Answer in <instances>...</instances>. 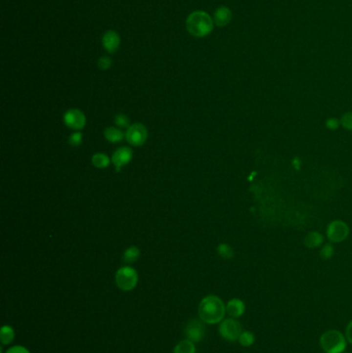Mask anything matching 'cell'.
Wrapping results in <instances>:
<instances>
[{
    "label": "cell",
    "instance_id": "10",
    "mask_svg": "<svg viewBox=\"0 0 352 353\" xmlns=\"http://www.w3.org/2000/svg\"><path fill=\"white\" fill-rule=\"evenodd\" d=\"M132 150L128 147H121L117 149L112 157V162L114 163L116 171L120 172L123 166L132 161Z\"/></svg>",
    "mask_w": 352,
    "mask_h": 353
},
{
    "label": "cell",
    "instance_id": "14",
    "mask_svg": "<svg viewBox=\"0 0 352 353\" xmlns=\"http://www.w3.org/2000/svg\"><path fill=\"white\" fill-rule=\"evenodd\" d=\"M323 236L320 232L312 231L306 236L305 238V245L309 248H317L323 243Z\"/></svg>",
    "mask_w": 352,
    "mask_h": 353
},
{
    "label": "cell",
    "instance_id": "2",
    "mask_svg": "<svg viewBox=\"0 0 352 353\" xmlns=\"http://www.w3.org/2000/svg\"><path fill=\"white\" fill-rule=\"evenodd\" d=\"M186 27L191 35L196 37H205L212 32L214 22L207 13L198 11L189 15L186 21Z\"/></svg>",
    "mask_w": 352,
    "mask_h": 353
},
{
    "label": "cell",
    "instance_id": "24",
    "mask_svg": "<svg viewBox=\"0 0 352 353\" xmlns=\"http://www.w3.org/2000/svg\"><path fill=\"white\" fill-rule=\"evenodd\" d=\"M341 125L347 130H352V113H346L340 120Z\"/></svg>",
    "mask_w": 352,
    "mask_h": 353
},
{
    "label": "cell",
    "instance_id": "5",
    "mask_svg": "<svg viewBox=\"0 0 352 353\" xmlns=\"http://www.w3.org/2000/svg\"><path fill=\"white\" fill-rule=\"evenodd\" d=\"M242 332V325H241L238 320H236V318H226L220 322L219 333L220 336L226 341H238Z\"/></svg>",
    "mask_w": 352,
    "mask_h": 353
},
{
    "label": "cell",
    "instance_id": "25",
    "mask_svg": "<svg viewBox=\"0 0 352 353\" xmlns=\"http://www.w3.org/2000/svg\"><path fill=\"white\" fill-rule=\"evenodd\" d=\"M68 142L72 147H79L83 142V134L81 132H75L69 136Z\"/></svg>",
    "mask_w": 352,
    "mask_h": 353
},
{
    "label": "cell",
    "instance_id": "28",
    "mask_svg": "<svg viewBox=\"0 0 352 353\" xmlns=\"http://www.w3.org/2000/svg\"><path fill=\"white\" fill-rule=\"evenodd\" d=\"M5 353H30V352L27 348L20 346V345H17V346L11 347Z\"/></svg>",
    "mask_w": 352,
    "mask_h": 353
},
{
    "label": "cell",
    "instance_id": "11",
    "mask_svg": "<svg viewBox=\"0 0 352 353\" xmlns=\"http://www.w3.org/2000/svg\"><path fill=\"white\" fill-rule=\"evenodd\" d=\"M103 45L108 53H115L120 45V36L117 32L110 30L103 36Z\"/></svg>",
    "mask_w": 352,
    "mask_h": 353
},
{
    "label": "cell",
    "instance_id": "3",
    "mask_svg": "<svg viewBox=\"0 0 352 353\" xmlns=\"http://www.w3.org/2000/svg\"><path fill=\"white\" fill-rule=\"evenodd\" d=\"M320 346L326 353H344L347 339L337 330H330L323 332L319 340Z\"/></svg>",
    "mask_w": 352,
    "mask_h": 353
},
{
    "label": "cell",
    "instance_id": "22",
    "mask_svg": "<svg viewBox=\"0 0 352 353\" xmlns=\"http://www.w3.org/2000/svg\"><path fill=\"white\" fill-rule=\"evenodd\" d=\"M115 123L120 128H128L131 126V121L124 114H118L115 117Z\"/></svg>",
    "mask_w": 352,
    "mask_h": 353
},
{
    "label": "cell",
    "instance_id": "20",
    "mask_svg": "<svg viewBox=\"0 0 352 353\" xmlns=\"http://www.w3.org/2000/svg\"><path fill=\"white\" fill-rule=\"evenodd\" d=\"M239 343L244 347H250L252 346L255 342V336L254 333L249 331H244L239 338Z\"/></svg>",
    "mask_w": 352,
    "mask_h": 353
},
{
    "label": "cell",
    "instance_id": "6",
    "mask_svg": "<svg viewBox=\"0 0 352 353\" xmlns=\"http://www.w3.org/2000/svg\"><path fill=\"white\" fill-rule=\"evenodd\" d=\"M348 225L341 220L330 222L327 228V237L331 243H341L348 237Z\"/></svg>",
    "mask_w": 352,
    "mask_h": 353
},
{
    "label": "cell",
    "instance_id": "23",
    "mask_svg": "<svg viewBox=\"0 0 352 353\" xmlns=\"http://www.w3.org/2000/svg\"><path fill=\"white\" fill-rule=\"evenodd\" d=\"M333 252H335V250H333V247L331 244H326L322 249L320 250V256L322 259L324 260H328V259H330L333 255Z\"/></svg>",
    "mask_w": 352,
    "mask_h": 353
},
{
    "label": "cell",
    "instance_id": "30",
    "mask_svg": "<svg viewBox=\"0 0 352 353\" xmlns=\"http://www.w3.org/2000/svg\"><path fill=\"white\" fill-rule=\"evenodd\" d=\"M292 164L294 165V167H295V169H296V170H299V169H300V164H301V161H300L299 159H296V158H294V159H293V161H292Z\"/></svg>",
    "mask_w": 352,
    "mask_h": 353
},
{
    "label": "cell",
    "instance_id": "1",
    "mask_svg": "<svg viewBox=\"0 0 352 353\" xmlns=\"http://www.w3.org/2000/svg\"><path fill=\"white\" fill-rule=\"evenodd\" d=\"M226 305L217 295L203 297L198 306L199 318L207 324H216L223 320Z\"/></svg>",
    "mask_w": 352,
    "mask_h": 353
},
{
    "label": "cell",
    "instance_id": "12",
    "mask_svg": "<svg viewBox=\"0 0 352 353\" xmlns=\"http://www.w3.org/2000/svg\"><path fill=\"white\" fill-rule=\"evenodd\" d=\"M245 303L240 299H233L226 304V313L231 318H239L245 313Z\"/></svg>",
    "mask_w": 352,
    "mask_h": 353
},
{
    "label": "cell",
    "instance_id": "9",
    "mask_svg": "<svg viewBox=\"0 0 352 353\" xmlns=\"http://www.w3.org/2000/svg\"><path fill=\"white\" fill-rule=\"evenodd\" d=\"M64 123L70 129L80 130L84 128L86 124V117L83 111L78 109H71L68 110L63 117Z\"/></svg>",
    "mask_w": 352,
    "mask_h": 353
},
{
    "label": "cell",
    "instance_id": "16",
    "mask_svg": "<svg viewBox=\"0 0 352 353\" xmlns=\"http://www.w3.org/2000/svg\"><path fill=\"white\" fill-rule=\"evenodd\" d=\"M16 332L14 329L10 325H3L0 330V341H1L2 345H8L15 340Z\"/></svg>",
    "mask_w": 352,
    "mask_h": 353
},
{
    "label": "cell",
    "instance_id": "8",
    "mask_svg": "<svg viewBox=\"0 0 352 353\" xmlns=\"http://www.w3.org/2000/svg\"><path fill=\"white\" fill-rule=\"evenodd\" d=\"M185 333L188 340L192 341L193 343H198L203 340L206 336V327L205 322L200 318L199 319H191L185 329Z\"/></svg>",
    "mask_w": 352,
    "mask_h": 353
},
{
    "label": "cell",
    "instance_id": "26",
    "mask_svg": "<svg viewBox=\"0 0 352 353\" xmlns=\"http://www.w3.org/2000/svg\"><path fill=\"white\" fill-rule=\"evenodd\" d=\"M112 65V60H110L109 57H101L98 60V67L103 70H107Z\"/></svg>",
    "mask_w": 352,
    "mask_h": 353
},
{
    "label": "cell",
    "instance_id": "13",
    "mask_svg": "<svg viewBox=\"0 0 352 353\" xmlns=\"http://www.w3.org/2000/svg\"><path fill=\"white\" fill-rule=\"evenodd\" d=\"M231 18H233V14L230 9L226 6H220L214 14V22L218 27H224L229 24Z\"/></svg>",
    "mask_w": 352,
    "mask_h": 353
},
{
    "label": "cell",
    "instance_id": "21",
    "mask_svg": "<svg viewBox=\"0 0 352 353\" xmlns=\"http://www.w3.org/2000/svg\"><path fill=\"white\" fill-rule=\"evenodd\" d=\"M217 251H218L219 256L223 259H231L235 255L234 249L225 243L220 244L217 248Z\"/></svg>",
    "mask_w": 352,
    "mask_h": 353
},
{
    "label": "cell",
    "instance_id": "19",
    "mask_svg": "<svg viewBox=\"0 0 352 353\" xmlns=\"http://www.w3.org/2000/svg\"><path fill=\"white\" fill-rule=\"evenodd\" d=\"M92 163L97 169H106L107 166L110 165V160L108 155L104 153H96L92 157Z\"/></svg>",
    "mask_w": 352,
    "mask_h": 353
},
{
    "label": "cell",
    "instance_id": "17",
    "mask_svg": "<svg viewBox=\"0 0 352 353\" xmlns=\"http://www.w3.org/2000/svg\"><path fill=\"white\" fill-rule=\"evenodd\" d=\"M196 345L188 339L179 342L174 349V353H196Z\"/></svg>",
    "mask_w": 352,
    "mask_h": 353
},
{
    "label": "cell",
    "instance_id": "18",
    "mask_svg": "<svg viewBox=\"0 0 352 353\" xmlns=\"http://www.w3.org/2000/svg\"><path fill=\"white\" fill-rule=\"evenodd\" d=\"M141 256V251L137 247H129L123 254V260L126 264H133Z\"/></svg>",
    "mask_w": 352,
    "mask_h": 353
},
{
    "label": "cell",
    "instance_id": "27",
    "mask_svg": "<svg viewBox=\"0 0 352 353\" xmlns=\"http://www.w3.org/2000/svg\"><path fill=\"white\" fill-rule=\"evenodd\" d=\"M340 125H341L340 120H338L336 118H330L327 120V122H326V126L330 130L338 129Z\"/></svg>",
    "mask_w": 352,
    "mask_h": 353
},
{
    "label": "cell",
    "instance_id": "4",
    "mask_svg": "<svg viewBox=\"0 0 352 353\" xmlns=\"http://www.w3.org/2000/svg\"><path fill=\"white\" fill-rule=\"evenodd\" d=\"M137 281V273L132 266H123L119 268L116 273V284L118 288L123 291H131L134 289Z\"/></svg>",
    "mask_w": 352,
    "mask_h": 353
},
{
    "label": "cell",
    "instance_id": "29",
    "mask_svg": "<svg viewBox=\"0 0 352 353\" xmlns=\"http://www.w3.org/2000/svg\"><path fill=\"white\" fill-rule=\"evenodd\" d=\"M345 337H346L347 341L352 345V320L347 325L346 331H345Z\"/></svg>",
    "mask_w": 352,
    "mask_h": 353
},
{
    "label": "cell",
    "instance_id": "7",
    "mask_svg": "<svg viewBox=\"0 0 352 353\" xmlns=\"http://www.w3.org/2000/svg\"><path fill=\"white\" fill-rule=\"evenodd\" d=\"M125 137L127 139V142L131 145L135 147L142 146L145 144L148 137L147 128L145 127L144 124L141 123L132 124L127 128Z\"/></svg>",
    "mask_w": 352,
    "mask_h": 353
},
{
    "label": "cell",
    "instance_id": "15",
    "mask_svg": "<svg viewBox=\"0 0 352 353\" xmlns=\"http://www.w3.org/2000/svg\"><path fill=\"white\" fill-rule=\"evenodd\" d=\"M105 137L110 143H119L124 138V133L119 128L110 126L105 130Z\"/></svg>",
    "mask_w": 352,
    "mask_h": 353
}]
</instances>
